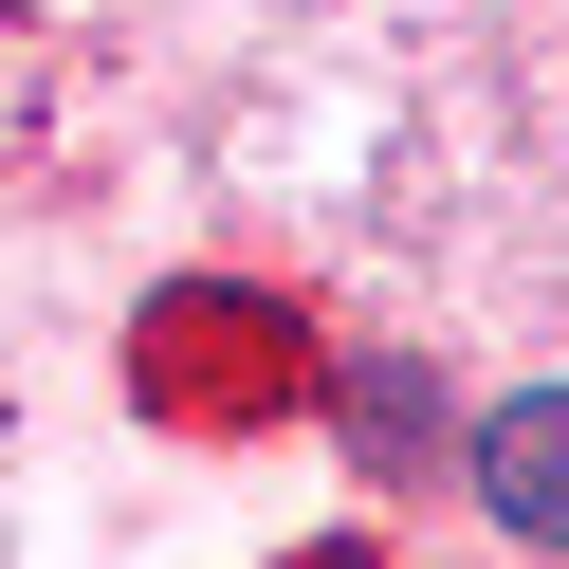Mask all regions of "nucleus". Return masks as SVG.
Instances as JSON below:
<instances>
[{"instance_id":"f257e3e1","label":"nucleus","mask_w":569,"mask_h":569,"mask_svg":"<svg viewBox=\"0 0 569 569\" xmlns=\"http://www.w3.org/2000/svg\"><path fill=\"white\" fill-rule=\"evenodd\" d=\"M295 368L312 349L276 312H239V295H166L148 312V405H295Z\"/></svg>"},{"instance_id":"7ed1b4c3","label":"nucleus","mask_w":569,"mask_h":569,"mask_svg":"<svg viewBox=\"0 0 569 569\" xmlns=\"http://www.w3.org/2000/svg\"><path fill=\"white\" fill-rule=\"evenodd\" d=\"M295 569H368V551H295Z\"/></svg>"},{"instance_id":"f03ea898","label":"nucleus","mask_w":569,"mask_h":569,"mask_svg":"<svg viewBox=\"0 0 569 569\" xmlns=\"http://www.w3.org/2000/svg\"><path fill=\"white\" fill-rule=\"evenodd\" d=\"M478 496H496V532L569 551V386H515V405L478 422Z\"/></svg>"}]
</instances>
